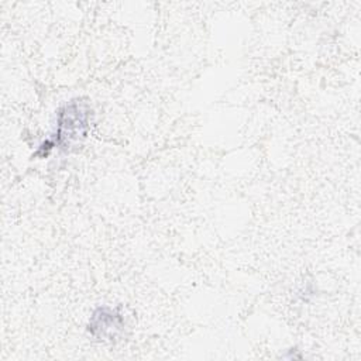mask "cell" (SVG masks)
Returning <instances> with one entry per match:
<instances>
[{"instance_id": "1", "label": "cell", "mask_w": 361, "mask_h": 361, "mask_svg": "<svg viewBox=\"0 0 361 361\" xmlns=\"http://www.w3.org/2000/svg\"><path fill=\"white\" fill-rule=\"evenodd\" d=\"M90 116L92 109L86 102L76 99L62 106L56 118V145L68 151L71 147L80 144L86 137Z\"/></svg>"}, {"instance_id": "2", "label": "cell", "mask_w": 361, "mask_h": 361, "mask_svg": "<svg viewBox=\"0 0 361 361\" xmlns=\"http://www.w3.org/2000/svg\"><path fill=\"white\" fill-rule=\"evenodd\" d=\"M124 327L123 316L111 307L103 306L93 312L87 330L89 333L99 340H113L116 338Z\"/></svg>"}]
</instances>
